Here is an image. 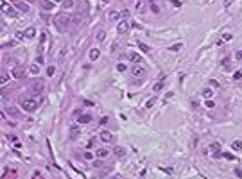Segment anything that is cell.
Returning <instances> with one entry per match:
<instances>
[{"mask_svg": "<svg viewBox=\"0 0 242 179\" xmlns=\"http://www.w3.org/2000/svg\"><path fill=\"white\" fill-rule=\"evenodd\" d=\"M210 84H212V86H213V88H219V82H217V81H213V79H212V81H210Z\"/></svg>", "mask_w": 242, "mask_h": 179, "instance_id": "cell-39", "label": "cell"}, {"mask_svg": "<svg viewBox=\"0 0 242 179\" xmlns=\"http://www.w3.org/2000/svg\"><path fill=\"white\" fill-rule=\"evenodd\" d=\"M29 72H31L32 75H38V74H39V66H38V64H31V66H29Z\"/></svg>", "mask_w": 242, "mask_h": 179, "instance_id": "cell-16", "label": "cell"}, {"mask_svg": "<svg viewBox=\"0 0 242 179\" xmlns=\"http://www.w3.org/2000/svg\"><path fill=\"white\" fill-rule=\"evenodd\" d=\"M97 57H99V50H97V49H92V50H90V59L95 61Z\"/></svg>", "mask_w": 242, "mask_h": 179, "instance_id": "cell-20", "label": "cell"}, {"mask_svg": "<svg viewBox=\"0 0 242 179\" xmlns=\"http://www.w3.org/2000/svg\"><path fill=\"white\" fill-rule=\"evenodd\" d=\"M47 74H49V75H52V74H54V66H49V70H47Z\"/></svg>", "mask_w": 242, "mask_h": 179, "instance_id": "cell-41", "label": "cell"}, {"mask_svg": "<svg viewBox=\"0 0 242 179\" xmlns=\"http://www.w3.org/2000/svg\"><path fill=\"white\" fill-rule=\"evenodd\" d=\"M79 136V129L77 127H70V138H77Z\"/></svg>", "mask_w": 242, "mask_h": 179, "instance_id": "cell-21", "label": "cell"}, {"mask_svg": "<svg viewBox=\"0 0 242 179\" xmlns=\"http://www.w3.org/2000/svg\"><path fill=\"white\" fill-rule=\"evenodd\" d=\"M72 6H74L72 0H63V7H65V9H70Z\"/></svg>", "mask_w": 242, "mask_h": 179, "instance_id": "cell-22", "label": "cell"}, {"mask_svg": "<svg viewBox=\"0 0 242 179\" xmlns=\"http://www.w3.org/2000/svg\"><path fill=\"white\" fill-rule=\"evenodd\" d=\"M118 16H120L118 11H109V13H108V18H109V20H118Z\"/></svg>", "mask_w": 242, "mask_h": 179, "instance_id": "cell-17", "label": "cell"}, {"mask_svg": "<svg viewBox=\"0 0 242 179\" xmlns=\"http://www.w3.org/2000/svg\"><path fill=\"white\" fill-rule=\"evenodd\" d=\"M108 122H109V118H108V117H102V118H101V124H102V125H104V124H108Z\"/></svg>", "mask_w": 242, "mask_h": 179, "instance_id": "cell-36", "label": "cell"}, {"mask_svg": "<svg viewBox=\"0 0 242 179\" xmlns=\"http://www.w3.org/2000/svg\"><path fill=\"white\" fill-rule=\"evenodd\" d=\"M108 154H109V150H108V149H97V152H95V156H97V158H106Z\"/></svg>", "mask_w": 242, "mask_h": 179, "instance_id": "cell-14", "label": "cell"}, {"mask_svg": "<svg viewBox=\"0 0 242 179\" xmlns=\"http://www.w3.org/2000/svg\"><path fill=\"white\" fill-rule=\"evenodd\" d=\"M90 120H92L90 115H79V117H77V124H88Z\"/></svg>", "mask_w": 242, "mask_h": 179, "instance_id": "cell-11", "label": "cell"}, {"mask_svg": "<svg viewBox=\"0 0 242 179\" xmlns=\"http://www.w3.org/2000/svg\"><path fill=\"white\" fill-rule=\"evenodd\" d=\"M52 21H54V27L57 29V32H65L67 27H68V24H70V18L65 16V14H57Z\"/></svg>", "mask_w": 242, "mask_h": 179, "instance_id": "cell-2", "label": "cell"}, {"mask_svg": "<svg viewBox=\"0 0 242 179\" xmlns=\"http://www.w3.org/2000/svg\"><path fill=\"white\" fill-rule=\"evenodd\" d=\"M210 154L212 156H221V143H217V142L210 143Z\"/></svg>", "mask_w": 242, "mask_h": 179, "instance_id": "cell-6", "label": "cell"}, {"mask_svg": "<svg viewBox=\"0 0 242 179\" xmlns=\"http://www.w3.org/2000/svg\"><path fill=\"white\" fill-rule=\"evenodd\" d=\"M212 93H213L212 90H205V92H203V97H205V99H210V97H212Z\"/></svg>", "mask_w": 242, "mask_h": 179, "instance_id": "cell-28", "label": "cell"}, {"mask_svg": "<svg viewBox=\"0 0 242 179\" xmlns=\"http://www.w3.org/2000/svg\"><path fill=\"white\" fill-rule=\"evenodd\" d=\"M205 106H206V107H213V100H210V99H208V100L205 102Z\"/></svg>", "mask_w": 242, "mask_h": 179, "instance_id": "cell-35", "label": "cell"}, {"mask_svg": "<svg viewBox=\"0 0 242 179\" xmlns=\"http://www.w3.org/2000/svg\"><path fill=\"white\" fill-rule=\"evenodd\" d=\"M113 179H122V177H118V175H117V177H113Z\"/></svg>", "mask_w": 242, "mask_h": 179, "instance_id": "cell-43", "label": "cell"}, {"mask_svg": "<svg viewBox=\"0 0 242 179\" xmlns=\"http://www.w3.org/2000/svg\"><path fill=\"white\" fill-rule=\"evenodd\" d=\"M172 6H174V7H180L181 4H180V0H172Z\"/></svg>", "mask_w": 242, "mask_h": 179, "instance_id": "cell-38", "label": "cell"}, {"mask_svg": "<svg viewBox=\"0 0 242 179\" xmlns=\"http://www.w3.org/2000/svg\"><path fill=\"white\" fill-rule=\"evenodd\" d=\"M7 81H9V75H7L6 72H2V84H6Z\"/></svg>", "mask_w": 242, "mask_h": 179, "instance_id": "cell-32", "label": "cell"}, {"mask_svg": "<svg viewBox=\"0 0 242 179\" xmlns=\"http://www.w3.org/2000/svg\"><path fill=\"white\" fill-rule=\"evenodd\" d=\"M7 113H9L11 117H14V118L20 117V113H18V109H16V107H9V109H7Z\"/></svg>", "mask_w": 242, "mask_h": 179, "instance_id": "cell-19", "label": "cell"}, {"mask_svg": "<svg viewBox=\"0 0 242 179\" xmlns=\"http://www.w3.org/2000/svg\"><path fill=\"white\" fill-rule=\"evenodd\" d=\"M228 61H230V59H228V57H224V59H223V66H224V68H228V70H230V68H231V64H230Z\"/></svg>", "mask_w": 242, "mask_h": 179, "instance_id": "cell-27", "label": "cell"}, {"mask_svg": "<svg viewBox=\"0 0 242 179\" xmlns=\"http://www.w3.org/2000/svg\"><path fill=\"white\" fill-rule=\"evenodd\" d=\"M231 149H233V150H237V152H238V150H242V142H240V140H235V142L231 143Z\"/></svg>", "mask_w": 242, "mask_h": 179, "instance_id": "cell-15", "label": "cell"}, {"mask_svg": "<svg viewBox=\"0 0 242 179\" xmlns=\"http://www.w3.org/2000/svg\"><path fill=\"white\" fill-rule=\"evenodd\" d=\"M233 79H235V81H240V79H242V72H240V70H237V72L233 74Z\"/></svg>", "mask_w": 242, "mask_h": 179, "instance_id": "cell-24", "label": "cell"}, {"mask_svg": "<svg viewBox=\"0 0 242 179\" xmlns=\"http://www.w3.org/2000/svg\"><path fill=\"white\" fill-rule=\"evenodd\" d=\"M25 2H29V4H32V2H36V0H25Z\"/></svg>", "mask_w": 242, "mask_h": 179, "instance_id": "cell-42", "label": "cell"}, {"mask_svg": "<svg viewBox=\"0 0 242 179\" xmlns=\"http://www.w3.org/2000/svg\"><path fill=\"white\" fill-rule=\"evenodd\" d=\"M230 39H231V34H224V36H223V39H219L217 43H219V45H221L223 41H230Z\"/></svg>", "mask_w": 242, "mask_h": 179, "instance_id": "cell-23", "label": "cell"}, {"mask_svg": "<svg viewBox=\"0 0 242 179\" xmlns=\"http://www.w3.org/2000/svg\"><path fill=\"white\" fill-rule=\"evenodd\" d=\"M113 154L117 156V158H122V156L126 154V149H124V147H115V149H113Z\"/></svg>", "mask_w": 242, "mask_h": 179, "instance_id": "cell-12", "label": "cell"}, {"mask_svg": "<svg viewBox=\"0 0 242 179\" xmlns=\"http://www.w3.org/2000/svg\"><path fill=\"white\" fill-rule=\"evenodd\" d=\"M131 74H133L135 77H138V79H140V77L144 79V77L147 75V70L144 68V66H138V64H135V66H133V70H131Z\"/></svg>", "mask_w": 242, "mask_h": 179, "instance_id": "cell-4", "label": "cell"}, {"mask_svg": "<svg viewBox=\"0 0 242 179\" xmlns=\"http://www.w3.org/2000/svg\"><path fill=\"white\" fill-rule=\"evenodd\" d=\"M127 59H129V61H133L135 64H138V63L142 61V56L136 54V52H129V54H127Z\"/></svg>", "mask_w": 242, "mask_h": 179, "instance_id": "cell-9", "label": "cell"}, {"mask_svg": "<svg viewBox=\"0 0 242 179\" xmlns=\"http://www.w3.org/2000/svg\"><path fill=\"white\" fill-rule=\"evenodd\" d=\"M41 7L47 9V11H50V9H52V2H50V0H43V2H41Z\"/></svg>", "mask_w": 242, "mask_h": 179, "instance_id": "cell-18", "label": "cell"}, {"mask_svg": "<svg viewBox=\"0 0 242 179\" xmlns=\"http://www.w3.org/2000/svg\"><path fill=\"white\" fill-rule=\"evenodd\" d=\"M117 68H118V72H124V70H126V64H122V63H120V64L117 66Z\"/></svg>", "mask_w": 242, "mask_h": 179, "instance_id": "cell-37", "label": "cell"}, {"mask_svg": "<svg viewBox=\"0 0 242 179\" xmlns=\"http://www.w3.org/2000/svg\"><path fill=\"white\" fill-rule=\"evenodd\" d=\"M138 47H140V49H142V50H144V52H151V49H149V47H147V45H144V43H142V41H140V43H138Z\"/></svg>", "mask_w": 242, "mask_h": 179, "instance_id": "cell-26", "label": "cell"}, {"mask_svg": "<svg viewBox=\"0 0 242 179\" xmlns=\"http://www.w3.org/2000/svg\"><path fill=\"white\" fill-rule=\"evenodd\" d=\"M223 156H224L226 160H230V161H233V160H235V156H233V154H230V152H224Z\"/></svg>", "mask_w": 242, "mask_h": 179, "instance_id": "cell-29", "label": "cell"}, {"mask_svg": "<svg viewBox=\"0 0 242 179\" xmlns=\"http://www.w3.org/2000/svg\"><path fill=\"white\" fill-rule=\"evenodd\" d=\"M120 14L124 16V20H127V18H129V11H127V9H124V11H122Z\"/></svg>", "mask_w": 242, "mask_h": 179, "instance_id": "cell-33", "label": "cell"}, {"mask_svg": "<svg viewBox=\"0 0 242 179\" xmlns=\"http://www.w3.org/2000/svg\"><path fill=\"white\" fill-rule=\"evenodd\" d=\"M162 86H163V82H158V84H154V92H160V90H162Z\"/></svg>", "mask_w": 242, "mask_h": 179, "instance_id": "cell-34", "label": "cell"}, {"mask_svg": "<svg viewBox=\"0 0 242 179\" xmlns=\"http://www.w3.org/2000/svg\"><path fill=\"white\" fill-rule=\"evenodd\" d=\"M43 102V99H22L20 100V106L24 111H27V113H32V111Z\"/></svg>", "mask_w": 242, "mask_h": 179, "instance_id": "cell-1", "label": "cell"}, {"mask_svg": "<svg viewBox=\"0 0 242 179\" xmlns=\"http://www.w3.org/2000/svg\"><path fill=\"white\" fill-rule=\"evenodd\" d=\"M129 29H131L129 21H127V20H122L120 24H118V27H117V32H120V34H126V32H127Z\"/></svg>", "mask_w": 242, "mask_h": 179, "instance_id": "cell-5", "label": "cell"}, {"mask_svg": "<svg viewBox=\"0 0 242 179\" xmlns=\"http://www.w3.org/2000/svg\"><path fill=\"white\" fill-rule=\"evenodd\" d=\"M104 36H106V34H104V31H99V32H97V41H102V39H104Z\"/></svg>", "mask_w": 242, "mask_h": 179, "instance_id": "cell-30", "label": "cell"}, {"mask_svg": "<svg viewBox=\"0 0 242 179\" xmlns=\"http://www.w3.org/2000/svg\"><path fill=\"white\" fill-rule=\"evenodd\" d=\"M31 88H32V92H41V90L43 88H45V82H43V81H32L31 82Z\"/></svg>", "mask_w": 242, "mask_h": 179, "instance_id": "cell-7", "label": "cell"}, {"mask_svg": "<svg viewBox=\"0 0 242 179\" xmlns=\"http://www.w3.org/2000/svg\"><path fill=\"white\" fill-rule=\"evenodd\" d=\"M9 140H11V142H16V140H18L16 134H9Z\"/></svg>", "mask_w": 242, "mask_h": 179, "instance_id": "cell-40", "label": "cell"}, {"mask_svg": "<svg viewBox=\"0 0 242 179\" xmlns=\"http://www.w3.org/2000/svg\"><path fill=\"white\" fill-rule=\"evenodd\" d=\"M181 47H183L181 43H176V45H172V47H170V50H174V52H178V50H180Z\"/></svg>", "mask_w": 242, "mask_h": 179, "instance_id": "cell-25", "label": "cell"}, {"mask_svg": "<svg viewBox=\"0 0 242 179\" xmlns=\"http://www.w3.org/2000/svg\"><path fill=\"white\" fill-rule=\"evenodd\" d=\"M101 140L106 142V143H109V142L113 140V134L109 132V131H102V132H101Z\"/></svg>", "mask_w": 242, "mask_h": 179, "instance_id": "cell-10", "label": "cell"}, {"mask_svg": "<svg viewBox=\"0 0 242 179\" xmlns=\"http://www.w3.org/2000/svg\"><path fill=\"white\" fill-rule=\"evenodd\" d=\"M24 34H25V38H34V36H36V29H34V27H29V29L24 31Z\"/></svg>", "mask_w": 242, "mask_h": 179, "instance_id": "cell-13", "label": "cell"}, {"mask_svg": "<svg viewBox=\"0 0 242 179\" xmlns=\"http://www.w3.org/2000/svg\"><path fill=\"white\" fill-rule=\"evenodd\" d=\"M235 59L242 63V50H237V52H235Z\"/></svg>", "mask_w": 242, "mask_h": 179, "instance_id": "cell-31", "label": "cell"}, {"mask_svg": "<svg viewBox=\"0 0 242 179\" xmlns=\"http://www.w3.org/2000/svg\"><path fill=\"white\" fill-rule=\"evenodd\" d=\"M13 77H16V79L25 77V70L22 68V66H14V68H13Z\"/></svg>", "mask_w": 242, "mask_h": 179, "instance_id": "cell-8", "label": "cell"}, {"mask_svg": "<svg viewBox=\"0 0 242 179\" xmlns=\"http://www.w3.org/2000/svg\"><path fill=\"white\" fill-rule=\"evenodd\" d=\"M0 9H2V13H4V14H7V16H13V18H16V16H18L16 7H14V6H11V4H7L6 0H0Z\"/></svg>", "mask_w": 242, "mask_h": 179, "instance_id": "cell-3", "label": "cell"}]
</instances>
